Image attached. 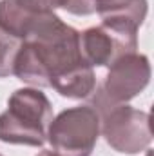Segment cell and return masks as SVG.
<instances>
[{
	"label": "cell",
	"instance_id": "obj_1",
	"mask_svg": "<svg viewBox=\"0 0 154 156\" xmlns=\"http://www.w3.org/2000/svg\"><path fill=\"white\" fill-rule=\"evenodd\" d=\"M13 75L33 87H53L75 100L87 98L96 87L94 71L80 51V33L62 18L22 42Z\"/></svg>",
	"mask_w": 154,
	"mask_h": 156
},
{
	"label": "cell",
	"instance_id": "obj_2",
	"mask_svg": "<svg viewBox=\"0 0 154 156\" xmlns=\"http://www.w3.org/2000/svg\"><path fill=\"white\" fill-rule=\"evenodd\" d=\"M53 122L49 98L35 87L16 89L0 115V142L42 147L47 140V129Z\"/></svg>",
	"mask_w": 154,
	"mask_h": 156
},
{
	"label": "cell",
	"instance_id": "obj_3",
	"mask_svg": "<svg viewBox=\"0 0 154 156\" xmlns=\"http://www.w3.org/2000/svg\"><path fill=\"white\" fill-rule=\"evenodd\" d=\"M100 131L105 142L121 154L143 153L152 142L151 115L125 104H111L100 93L94 96Z\"/></svg>",
	"mask_w": 154,
	"mask_h": 156
},
{
	"label": "cell",
	"instance_id": "obj_4",
	"mask_svg": "<svg viewBox=\"0 0 154 156\" xmlns=\"http://www.w3.org/2000/svg\"><path fill=\"white\" fill-rule=\"evenodd\" d=\"M100 136V115L91 105L62 111L47 129V142L54 156H91Z\"/></svg>",
	"mask_w": 154,
	"mask_h": 156
},
{
	"label": "cell",
	"instance_id": "obj_5",
	"mask_svg": "<svg viewBox=\"0 0 154 156\" xmlns=\"http://www.w3.org/2000/svg\"><path fill=\"white\" fill-rule=\"evenodd\" d=\"M138 35L107 24L80 33V51L91 67H111L118 58L136 53Z\"/></svg>",
	"mask_w": 154,
	"mask_h": 156
},
{
	"label": "cell",
	"instance_id": "obj_6",
	"mask_svg": "<svg viewBox=\"0 0 154 156\" xmlns=\"http://www.w3.org/2000/svg\"><path fill=\"white\" fill-rule=\"evenodd\" d=\"M151 82V64L145 55L129 53L109 67L100 94L111 104H125L136 98Z\"/></svg>",
	"mask_w": 154,
	"mask_h": 156
},
{
	"label": "cell",
	"instance_id": "obj_7",
	"mask_svg": "<svg viewBox=\"0 0 154 156\" xmlns=\"http://www.w3.org/2000/svg\"><path fill=\"white\" fill-rule=\"evenodd\" d=\"M60 16L47 11H33L26 7L20 0H2L0 2V29L13 35L15 38L31 40L42 33L45 27H49L53 22H56Z\"/></svg>",
	"mask_w": 154,
	"mask_h": 156
},
{
	"label": "cell",
	"instance_id": "obj_8",
	"mask_svg": "<svg viewBox=\"0 0 154 156\" xmlns=\"http://www.w3.org/2000/svg\"><path fill=\"white\" fill-rule=\"evenodd\" d=\"M94 13L102 24L138 33V27L147 16V0H96Z\"/></svg>",
	"mask_w": 154,
	"mask_h": 156
},
{
	"label": "cell",
	"instance_id": "obj_9",
	"mask_svg": "<svg viewBox=\"0 0 154 156\" xmlns=\"http://www.w3.org/2000/svg\"><path fill=\"white\" fill-rule=\"evenodd\" d=\"M26 7L33 11H42V13H54V9H65L73 15H93L94 13V4L91 0H20Z\"/></svg>",
	"mask_w": 154,
	"mask_h": 156
},
{
	"label": "cell",
	"instance_id": "obj_10",
	"mask_svg": "<svg viewBox=\"0 0 154 156\" xmlns=\"http://www.w3.org/2000/svg\"><path fill=\"white\" fill-rule=\"evenodd\" d=\"M20 47H22V40L15 38L13 35L0 29V78L13 75L15 60Z\"/></svg>",
	"mask_w": 154,
	"mask_h": 156
},
{
	"label": "cell",
	"instance_id": "obj_11",
	"mask_svg": "<svg viewBox=\"0 0 154 156\" xmlns=\"http://www.w3.org/2000/svg\"><path fill=\"white\" fill-rule=\"evenodd\" d=\"M37 156H54V154H53L51 151H42V153H38Z\"/></svg>",
	"mask_w": 154,
	"mask_h": 156
},
{
	"label": "cell",
	"instance_id": "obj_12",
	"mask_svg": "<svg viewBox=\"0 0 154 156\" xmlns=\"http://www.w3.org/2000/svg\"><path fill=\"white\" fill-rule=\"evenodd\" d=\"M91 2H93V4H94V2H96V0H91Z\"/></svg>",
	"mask_w": 154,
	"mask_h": 156
},
{
	"label": "cell",
	"instance_id": "obj_13",
	"mask_svg": "<svg viewBox=\"0 0 154 156\" xmlns=\"http://www.w3.org/2000/svg\"><path fill=\"white\" fill-rule=\"evenodd\" d=\"M0 156H2V154H0Z\"/></svg>",
	"mask_w": 154,
	"mask_h": 156
}]
</instances>
